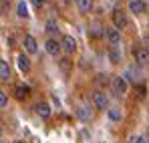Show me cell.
I'll use <instances>...</instances> for the list:
<instances>
[{
	"label": "cell",
	"mask_w": 149,
	"mask_h": 143,
	"mask_svg": "<svg viewBox=\"0 0 149 143\" xmlns=\"http://www.w3.org/2000/svg\"><path fill=\"white\" fill-rule=\"evenodd\" d=\"M77 115H79V119H81V121H89L91 117H93V109H91L89 105H81L79 111H77Z\"/></svg>",
	"instance_id": "cell-13"
},
{
	"label": "cell",
	"mask_w": 149,
	"mask_h": 143,
	"mask_svg": "<svg viewBox=\"0 0 149 143\" xmlns=\"http://www.w3.org/2000/svg\"><path fill=\"white\" fill-rule=\"evenodd\" d=\"M45 28H47V32L50 34V38H54L56 34H58V26H56V22L50 18V20H47V24H45Z\"/></svg>",
	"instance_id": "cell-17"
},
{
	"label": "cell",
	"mask_w": 149,
	"mask_h": 143,
	"mask_svg": "<svg viewBox=\"0 0 149 143\" xmlns=\"http://www.w3.org/2000/svg\"><path fill=\"white\" fill-rule=\"evenodd\" d=\"M6 105H8V97L4 91H0V107H6Z\"/></svg>",
	"instance_id": "cell-23"
},
{
	"label": "cell",
	"mask_w": 149,
	"mask_h": 143,
	"mask_svg": "<svg viewBox=\"0 0 149 143\" xmlns=\"http://www.w3.org/2000/svg\"><path fill=\"white\" fill-rule=\"evenodd\" d=\"M74 2H77L79 12H83V14H89V12L93 10V6H95V2H93V0H74Z\"/></svg>",
	"instance_id": "cell-11"
},
{
	"label": "cell",
	"mask_w": 149,
	"mask_h": 143,
	"mask_svg": "<svg viewBox=\"0 0 149 143\" xmlns=\"http://www.w3.org/2000/svg\"><path fill=\"white\" fill-rule=\"evenodd\" d=\"M61 69L69 75V73H71V61H69V59H63V61H61Z\"/></svg>",
	"instance_id": "cell-21"
},
{
	"label": "cell",
	"mask_w": 149,
	"mask_h": 143,
	"mask_svg": "<svg viewBox=\"0 0 149 143\" xmlns=\"http://www.w3.org/2000/svg\"><path fill=\"white\" fill-rule=\"evenodd\" d=\"M107 115H109V119H111V121H119V119H121V113H119L117 109H107Z\"/></svg>",
	"instance_id": "cell-20"
},
{
	"label": "cell",
	"mask_w": 149,
	"mask_h": 143,
	"mask_svg": "<svg viewBox=\"0 0 149 143\" xmlns=\"http://www.w3.org/2000/svg\"><path fill=\"white\" fill-rule=\"evenodd\" d=\"M103 38L107 40V45H111V47H119V43H121V30H117V28L111 24V26L103 28Z\"/></svg>",
	"instance_id": "cell-1"
},
{
	"label": "cell",
	"mask_w": 149,
	"mask_h": 143,
	"mask_svg": "<svg viewBox=\"0 0 149 143\" xmlns=\"http://www.w3.org/2000/svg\"><path fill=\"white\" fill-rule=\"evenodd\" d=\"M18 16L20 18H28V8H26V2H18Z\"/></svg>",
	"instance_id": "cell-19"
},
{
	"label": "cell",
	"mask_w": 149,
	"mask_h": 143,
	"mask_svg": "<svg viewBox=\"0 0 149 143\" xmlns=\"http://www.w3.org/2000/svg\"><path fill=\"white\" fill-rule=\"evenodd\" d=\"M16 65H18V69H20L22 73L30 71V61H28L26 54H18V57H16Z\"/></svg>",
	"instance_id": "cell-14"
},
{
	"label": "cell",
	"mask_w": 149,
	"mask_h": 143,
	"mask_svg": "<svg viewBox=\"0 0 149 143\" xmlns=\"http://www.w3.org/2000/svg\"><path fill=\"white\" fill-rule=\"evenodd\" d=\"M125 75H127V77H123L125 81H127V79H129V81H133V83H137V81H139V71H135L133 67H131V69H127Z\"/></svg>",
	"instance_id": "cell-18"
},
{
	"label": "cell",
	"mask_w": 149,
	"mask_h": 143,
	"mask_svg": "<svg viewBox=\"0 0 149 143\" xmlns=\"http://www.w3.org/2000/svg\"><path fill=\"white\" fill-rule=\"evenodd\" d=\"M45 50H47V54H50V57H58L61 54V43L56 40V38H47V43H45Z\"/></svg>",
	"instance_id": "cell-6"
},
{
	"label": "cell",
	"mask_w": 149,
	"mask_h": 143,
	"mask_svg": "<svg viewBox=\"0 0 149 143\" xmlns=\"http://www.w3.org/2000/svg\"><path fill=\"white\" fill-rule=\"evenodd\" d=\"M113 26L117 30H123L127 26V16H125L123 10H113Z\"/></svg>",
	"instance_id": "cell-8"
},
{
	"label": "cell",
	"mask_w": 149,
	"mask_h": 143,
	"mask_svg": "<svg viewBox=\"0 0 149 143\" xmlns=\"http://www.w3.org/2000/svg\"><path fill=\"white\" fill-rule=\"evenodd\" d=\"M34 111H36V115L40 119H50V115H52V109H50V105L47 101H38L34 105Z\"/></svg>",
	"instance_id": "cell-4"
},
{
	"label": "cell",
	"mask_w": 149,
	"mask_h": 143,
	"mask_svg": "<svg viewBox=\"0 0 149 143\" xmlns=\"http://www.w3.org/2000/svg\"><path fill=\"white\" fill-rule=\"evenodd\" d=\"M91 103H93L95 109H107L109 107V99H107V95L103 91H95L91 95Z\"/></svg>",
	"instance_id": "cell-2"
},
{
	"label": "cell",
	"mask_w": 149,
	"mask_h": 143,
	"mask_svg": "<svg viewBox=\"0 0 149 143\" xmlns=\"http://www.w3.org/2000/svg\"><path fill=\"white\" fill-rule=\"evenodd\" d=\"M14 95H16V99L24 101L26 97L30 95V87H28V85H24V83H18V85H14Z\"/></svg>",
	"instance_id": "cell-10"
},
{
	"label": "cell",
	"mask_w": 149,
	"mask_h": 143,
	"mask_svg": "<svg viewBox=\"0 0 149 143\" xmlns=\"http://www.w3.org/2000/svg\"><path fill=\"white\" fill-rule=\"evenodd\" d=\"M129 143H147V139H145V135H133Z\"/></svg>",
	"instance_id": "cell-22"
},
{
	"label": "cell",
	"mask_w": 149,
	"mask_h": 143,
	"mask_svg": "<svg viewBox=\"0 0 149 143\" xmlns=\"http://www.w3.org/2000/svg\"><path fill=\"white\" fill-rule=\"evenodd\" d=\"M129 10L133 14H141V12H145V2L143 0H129Z\"/></svg>",
	"instance_id": "cell-12"
},
{
	"label": "cell",
	"mask_w": 149,
	"mask_h": 143,
	"mask_svg": "<svg viewBox=\"0 0 149 143\" xmlns=\"http://www.w3.org/2000/svg\"><path fill=\"white\" fill-rule=\"evenodd\" d=\"M133 57H135V61H137V65H149V50L145 47H137L135 48V52H133Z\"/></svg>",
	"instance_id": "cell-7"
},
{
	"label": "cell",
	"mask_w": 149,
	"mask_h": 143,
	"mask_svg": "<svg viewBox=\"0 0 149 143\" xmlns=\"http://www.w3.org/2000/svg\"><path fill=\"white\" fill-rule=\"evenodd\" d=\"M111 87H113V93L117 97H123L127 93V89H129V85H127V81H125L123 77H115L113 83H111Z\"/></svg>",
	"instance_id": "cell-3"
},
{
	"label": "cell",
	"mask_w": 149,
	"mask_h": 143,
	"mask_svg": "<svg viewBox=\"0 0 149 143\" xmlns=\"http://www.w3.org/2000/svg\"><path fill=\"white\" fill-rule=\"evenodd\" d=\"M145 139H147V143H149V133H147V137H145Z\"/></svg>",
	"instance_id": "cell-27"
},
{
	"label": "cell",
	"mask_w": 149,
	"mask_h": 143,
	"mask_svg": "<svg viewBox=\"0 0 149 143\" xmlns=\"http://www.w3.org/2000/svg\"><path fill=\"white\" fill-rule=\"evenodd\" d=\"M61 48H63L67 54H73V52H77V40H74L71 34H65V36L61 38Z\"/></svg>",
	"instance_id": "cell-5"
},
{
	"label": "cell",
	"mask_w": 149,
	"mask_h": 143,
	"mask_svg": "<svg viewBox=\"0 0 149 143\" xmlns=\"http://www.w3.org/2000/svg\"><path fill=\"white\" fill-rule=\"evenodd\" d=\"M107 57H109V61H111L113 65H117V63H121V52H119V48H117V47H111V48H109V52H107Z\"/></svg>",
	"instance_id": "cell-16"
},
{
	"label": "cell",
	"mask_w": 149,
	"mask_h": 143,
	"mask_svg": "<svg viewBox=\"0 0 149 143\" xmlns=\"http://www.w3.org/2000/svg\"><path fill=\"white\" fill-rule=\"evenodd\" d=\"M8 79H10V65L4 59H0V81H8Z\"/></svg>",
	"instance_id": "cell-15"
},
{
	"label": "cell",
	"mask_w": 149,
	"mask_h": 143,
	"mask_svg": "<svg viewBox=\"0 0 149 143\" xmlns=\"http://www.w3.org/2000/svg\"><path fill=\"white\" fill-rule=\"evenodd\" d=\"M22 47H24L26 54H34L36 50H38V45H36V38L32 36V34H26L24 40H22Z\"/></svg>",
	"instance_id": "cell-9"
},
{
	"label": "cell",
	"mask_w": 149,
	"mask_h": 143,
	"mask_svg": "<svg viewBox=\"0 0 149 143\" xmlns=\"http://www.w3.org/2000/svg\"><path fill=\"white\" fill-rule=\"evenodd\" d=\"M32 6L34 8H42L45 6V0H32Z\"/></svg>",
	"instance_id": "cell-24"
},
{
	"label": "cell",
	"mask_w": 149,
	"mask_h": 143,
	"mask_svg": "<svg viewBox=\"0 0 149 143\" xmlns=\"http://www.w3.org/2000/svg\"><path fill=\"white\" fill-rule=\"evenodd\" d=\"M63 2H65V4H71V2H74V0H63Z\"/></svg>",
	"instance_id": "cell-25"
},
{
	"label": "cell",
	"mask_w": 149,
	"mask_h": 143,
	"mask_svg": "<svg viewBox=\"0 0 149 143\" xmlns=\"http://www.w3.org/2000/svg\"><path fill=\"white\" fill-rule=\"evenodd\" d=\"M12 143H22V141H18V139H16V141H12Z\"/></svg>",
	"instance_id": "cell-26"
}]
</instances>
